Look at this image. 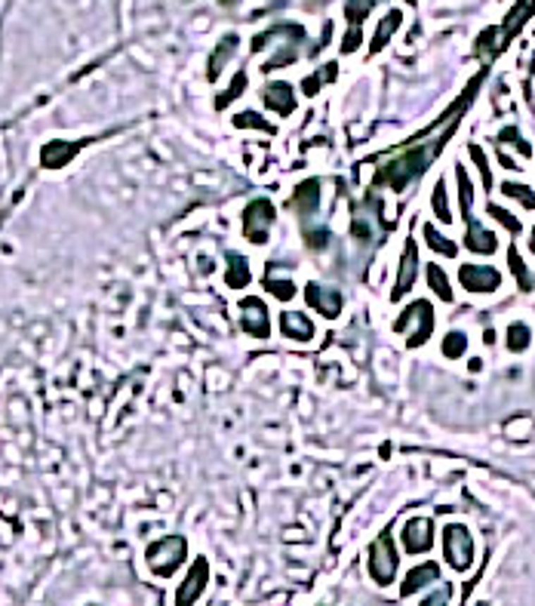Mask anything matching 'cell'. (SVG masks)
<instances>
[{
  "label": "cell",
  "instance_id": "6da1fadb",
  "mask_svg": "<svg viewBox=\"0 0 535 606\" xmlns=\"http://www.w3.org/2000/svg\"><path fill=\"white\" fill-rule=\"evenodd\" d=\"M455 130H458V120L453 117L449 126L440 132L437 139H428V142H422V145H412L410 151H403L400 157L388 161L376 173V179H372V182H376V188H391V191H397V194H400V191H406L412 182H419L422 175H424V170H428V166L434 163L440 154H443L446 142L455 136Z\"/></svg>",
  "mask_w": 535,
  "mask_h": 606
},
{
  "label": "cell",
  "instance_id": "7a4b0ae2",
  "mask_svg": "<svg viewBox=\"0 0 535 606\" xmlns=\"http://www.w3.org/2000/svg\"><path fill=\"white\" fill-rule=\"evenodd\" d=\"M397 563H400V557H397L394 536H391V526H388V529H381L379 538L369 545L367 569H369L372 582L381 585V588H388V585L397 579Z\"/></svg>",
  "mask_w": 535,
  "mask_h": 606
},
{
  "label": "cell",
  "instance_id": "3957f363",
  "mask_svg": "<svg viewBox=\"0 0 535 606\" xmlns=\"http://www.w3.org/2000/svg\"><path fill=\"white\" fill-rule=\"evenodd\" d=\"M185 557H188V542L182 536H169V538H157L154 545H148L145 551V560H148V569L160 579H169L173 572L182 567Z\"/></svg>",
  "mask_w": 535,
  "mask_h": 606
},
{
  "label": "cell",
  "instance_id": "277c9868",
  "mask_svg": "<svg viewBox=\"0 0 535 606\" xmlns=\"http://www.w3.org/2000/svg\"><path fill=\"white\" fill-rule=\"evenodd\" d=\"M410 323H415V330L410 333L406 345H410V348H422V345L431 339V333H434V305H431L428 299H415L412 305H406L400 311V317H397V323H394V333H406Z\"/></svg>",
  "mask_w": 535,
  "mask_h": 606
},
{
  "label": "cell",
  "instance_id": "5b68a950",
  "mask_svg": "<svg viewBox=\"0 0 535 606\" xmlns=\"http://www.w3.org/2000/svg\"><path fill=\"white\" fill-rule=\"evenodd\" d=\"M277 218V209L268 197H256L243 206V216H240V228H243V237L256 247H265L268 243V234H271V225Z\"/></svg>",
  "mask_w": 535,
  "mask_h": 606
},
{
  "label": "cell",
  "instance_id": "8992f818",
  "mask_svg": "<svg viewBox=\"0 0 535 606\" xmlns=\"http://www.w3.org/2000/svg\"><path fill=\"white\" fill-rule=\"evenodd\" d=\"M443 557L455 572L471 569L474 563V538L465 524H446L443 526Z\"/></svg>",
  "mask_w": 535,
  "mask_h": 606
},
{
  "label": "cell",
  "instance_id": "52a82bcc",
  "mask_svg": "<svg viewBox=\"0 0 535 606\" xmlns=\"http://www.w3.org/2000/svg\"><path fill=\"white\" fill-rule=\"evenodd\" d=\"M458 280H462L468 292L486 296V292H496L502 286V271L492 265H462L458 268Z\"/></svg>",
  "mask_w": 535,
  "mask_h": 606
},
{
  "label": "cell",
  "instance_id": "ba28073f",
  "mask_svg": "<svg viewBox=\"0 0 535 606\" xmlns=\"http://www.w3.org/2000/svg\"><path fill=\"white\" fill-rule=\"evenodd\" d=\"M268 305L259 296H246L240 302V326L243 333H250L252 339H268L271 335V321H268Z\"/></svg>",
  "mask_w": 535,
  "mask_h": 606
},
{
  "label": "cell",
  "instance_id": "9c48e42d",
  "mask_svg": "<svg viewBox=\"0 0 535 606\" xmlns=\"http://www.w3.org/2000/svg\"><path fill=\"white\" fill-rule=\"evenodd\" d=\"M305 302H308V308H314L320 317H326V321H333V317L342 314L345 308V296L338 290H329V286H320V283H308L305 286Z\"/></svg>",
  "mask_w": 535,
  "mask_h": 606
},
{
  "label": "cell",
  "instance_id": "30bf717a",
  "mask_svg": "<svg viewBox=\"0 0 535 606\" xmlns=\"http://www.w3.org/2000/svg\"><path fill=\"white\" fill-rule=\"evenodd\" d=\"M403 551L410 554H428L434 548V524H431V517H412L406 520L403 526Z\"/></svg>",
  "mask_w": 535,
  "mask_h": 606
},
{
  "label": "cell",
  "instance_id": "8fae6325",
  "mask_svg": "<svg viewBox=\"0 0 535 606\" xmlns=\"http://www.w3.org/2000/svg\"><path fill=\"white\" fill-rule=\"evenodd\" d=\"M207 582H209V563L203 560V557H197V560H194V567L188 569V576H185V582L178 585L176 606H194V603L200 600V594H203V588H207Z\"/></svg>",
  "mask_w": 535,
  "mask_h": 606
},
{
  "label": "cell",
  "instance_id": "7c38bea8",
  "mask_svg": "<svg viewBox=\"0 0 535 606\" xmlns=\"http://www.w3.org/2000/svg\"><path fill=\"white\" fill-rule=\"evenodd\" d=\"M415 274H419V247L415 240L410 237L403 247V256H400V271H397V283L391 286V302H400L406 292L415 286Z\"/></svg>",
  "mask_w": 535,
  "mask_h": 606
},
{
  "label": "cell",
  "instance_id": "4fadbf2b",
  "mask_svg": "<svg viewBox=\"0 0 535 606\" xmlns=\"http://www.w3.org/2000/svg\"><path fill=\"white\" fill-rule=\"evenodd\" d=\"M286 206L295 209L302 218H311L314 213H317V206H320V182L317 179L299 182L295 185V191H293V197L286 200Z\"/></svg>",
  "mask_w": 535,
  "mask_h": 606
},
{
  "label": "cell",
  "instance_id": "5bb4252c",
  "mask_svg": "<svg viewBox=\"0 0 535 606\" xmlns=\"http://www.w3.org/2000/svg\"><path fill=\"white\" fill-rule=\"evenodd\" d=\"M262 102H265V105L271 108V111H277V114L290 117V114L295 111V92H293V83H286V80H274V83H268L265 92H262Z\"/></svg>",
  "mask_w": 535,
  "mask_h": 606
},
{
  "label": "cell",
  "instance_id": "9a60e30c",
  "mask_svg": "<svg viewBox=\"0 0 535 606\" xmlns=\"http://www.w3.org/2000/svg\"><path fill=\"white\" fill-rule=\"evenodd\" d=\"M440 579V563H415V567L406 572V579H403V585H400V597H412L415 591H422L424 585H431V582H437Z\"/></svg>",
  "mask_w": 535,
  "mask_h": 606
},
{
  "label": "cell",
  "instance_id": "2e32d148",
  "mask_svg": "<svg viewBox=\"0 0 535 606\" xmlns=\"http://www.w3.org/2000/svg\"><path fill=\"white\" fill-rule=\"evenodd\" d=\"M465 249L477 252V256H492V252L498 249V240L496 234H492L489 228H483V225L477 222V218H468V234H465Z\"/></svg>",
  "mask_w": 535,
  "mask_h": 606
},
{
  "label": "cell",
  "instance_id": "e0dca14e",
  "mask_svg": "<svg viewBox=\"0 0 535 606\" xmlns=\"http://www.w3.org/2000/svg\"><path fill=\"white\" fill-rule=\"evenodd\" d=\"M280 333L293 342H311L314 323H311V317L299 314V311H283V314H280Z\"/></svg>",
  "mask_w": 535,
  "mask_h": 606
},
{
  "label": "cell",
  "instance_id": "ac0fdd59",
  "mask_svg": "<svg viewBox=\"0 0 535 606\" xmlns=\"http://www.w3.org/2000/svg\"><path fill=\"white\" fill-rule=\"evenodd\" d=\"M228 262V271H225V283L231 286V290H246V286L252 283V271H250V262H246V256L240 252H228L225 256Z\"/></svg>",
  "mask_w": 535,
  "mask_h": 606
},
{
  "label": "cell",
  "instance_id": "d6986e66",
  "mask_svg": "<svg viewBox=\"0 0 535 606\" xmlns=\"http://www.w3.org/2000/svg\"><path fill=\"white\" fill-rule=\"evenodd\" d=\"M400 22H403V13L400 10H391L385 19L379 22V28H376V35H372V44H369V53L376 56V53H381V49L388 47V40L394 37V31L400 28Z\"/></svg>",
  "mask_w": 535,
  "mask_h": 606
},
{
  "label": "cell",
  "instance_id": "ffe728a7",
  "mask_svg": "<svg viewBox=\"0 0 535 606\" xmlns=\"http://www.w3.org/2000/svg\"><path fill=\"white\" fill-rule=\"evenodd\" d=\"M237 44H240V40H237V35H225V37H222V44H219L216 53L209 56V71H207L209 80H216L219 74H222V68L228 65V58L237 53Z\"/></svg>",
  "mask_w": 535,
  "mask_h": 606
},
{
  "label": "cell",
  "instance_id": "44dd1931",
  "mask_svg": "<svg viewBox=\"0 0 535 606\" xmlns=\"http://www.w3.org/2000/svg\"><path fill=\"white\" fill-rule=\"evenodd\" d=\"M422 234H424V240H428V247L434 249V252H440L443 259H455V256H458V243L449 240V237H443V234H440L434 225H424Z\"/></svg>",
  "mask_w": 535,
  "mask_h": 606
},
{
  "label": "cell",
  "instance_id": "7402d4cb",
  "mask_svg": "<svg viewBox=\"0 0 535 606\" xmlns=\"http://www.w3.org/2000/svg\"><path fill=\"white\" fill-rule=\"evenodd\" d=\"M336 78H338V65L329 62V65L320 68V74H308V78L302 80V92H305V96H317L320 87H324V83H333Z\"/></svg>",
  "mask_w": 535,
  "mask_h": 606
},
{
  "label": "cell",
  "instance_id": "603a6c76",
  "mask_svg": "<svg viewBox=\"0 0 535 606\" xmlns=\"http://www.w3.org/2000/svg\"><path fill=\"white\" fill-rule=\"evenodd\" d=\"M455 182H458V204H462V213H465V218H471V209H474V182H471V175L465 173V166H455Z\"/></svg>",
  "mask_w": 535,
  "mask_h": 606
},
{
  "label": "cell",
  "instance_id": "cb8c5ba5",
  "mask_svg": "<svg viewBox=\"0 0 535 606\" xmlns=\"http://www.w3.org/2000/svg\"><path fill=\"white\" fill-rule=\"evenodd\" d=\"M424 271H428V283H431V290L437 292L440 296V302H453L455 296H453V286H449V277H446V271L440 265H424Z\"/></svg>",
  "mask_w": 535,
  "mask_h": 606
},
{
  "label": "cell",
  "instance_id": "d4e9b609",
  "mask_svg": "<svg viewBox=\"0 0 535 606\" xmlns=\"http://www.w3.org/2000/svg\"><path fill=\"white\" fill-rule=\"evenodd\" d=\"M431 209H434V216H437L443 225L455 222V218H453V209H449V200H446V185H443V179H440V182L434 185V191H431Z\"/></svg>",
  "mask_w": 535,
  "mask_h": 606
},
{
  "label": "cell",
  "instance_id": "484cf974",
  "mask_svg": "<svg viewBox=\"0 0 535 606\" xmlns=\"http://www.w3.org/2000/svg\"><path fill=\"white\" fill-rule=\"evenodd\" d=\"M508 268H511V274H514L517 286H520V292H529L532 290V277H529V271H526V265H523V259H520V252H517V247L508 249Z\"/></svg>",
  "mask_w": 535,
  "mask_h": 606
},
{
  "label": "cell",
  "instance_id": "4316f807",
  "mask_svg": "<svg viewBox=\"0 0 535 606\" xmlns=\"http://www.w3.org/2000/svg\"><path fill=\"white\" fill-rule=\"evenodd\" d=\"M234 126L237 130H262V132H268V136H274V126H271L265 117L262 114H256V111H240V114H234Z\"/></svg>",
  "mask_w": 535,
  "mask_h": 606
},
{
  "label": "cell",
  "instance_id": "83f0119b",
  "mask_svg": "<svg viewBox=\"0 0 535 606\" xmlns=\"http://www.w3.org/2000/svg\"><path fill=\"white\" fill-rule=\"evenodd\" d=\"M465 351H468V335H465L462 330L446 333V339H443V357L458 360V357H465Z\"/></svg>",
  "mask_w": 535,
  "mask_h": 606
},
{
  "label": "cell",
  "instance_id": "f1b7e54d",
  "mask_svg": "<svg viewBox=\"0 0 535 606\" xmlns=\"http://www.w3.org/2000/svg\"><path fill=\"white\" fill-rule=\"evenodd\" d=\"M376 6V0H348L345 4V19L351 22V28H360V22L367 19Z\"/></svg>",
  "mask_w": 535,
  "mask_h": 606
},
{
  "label": "cell",
  "instance_id": "f546056e",
  "mask_svg": "<svg viewBox=\"0 0 535 606\" xmlns=\"http://www.w3.org/2000/svg\"><path fill=\"white\" fill-rule=\"evenodd\" d=\"M502 194L511 197V200H520L526 209H535V191L529 185H520V182H505L502 185Z\"/></svg>",
  "mask_w": 535,
  "mask_h": 606
},
{
  "label": "cell",
  "instance_id": "4dcf8cb0",
  "mask_svg": "<svg viewBox=\"0 0 535 606\" xmlns=\"http://www.w3.org/2000/svg\"><path fill=\"white\" fill-rule=\"evenodd\" d=\"M246 83H250V80H246V71H237V74H234V80H231V87H228V89L222 92V96L216 99V108H219V111H222V108H228V105H231L234 99H240V96H243Z\"/></svg>",
  "mask_w": 535,
  "mask_h": 606
},
{
  "label": "cell",
  "instance_id": "1f68e13d",
  "mask_svg": "<svg viewBox=\"0 0 535 606\" xmlns=\"http://www.w3.org/2000/svg\"><path fill=\"white\" fill-rule=\"evenodd\" d=\"M529 342H532V333H529V326L526 323H511L508 326V348L511 351L520 354V351L529 348Z\"/></svg>",
  "mask_w": 535,
  "mask_h": 606
},
{
  "label": "cell",
  "instance_id": "d6a6232c",
  "mask_svg": "<svg viewBox=\"0 0 535 606\" xmlns=\"http://www.w3.org/2000/svg\"><path fill=\"white\" fill-rule=\"evenodd\" d=\"M486 213H489L492 218H498V225H502V228H508V231H511V234H514V237H517V234H520V231H523V225H520V218H517L514 213H508V209H505V206H498V204H489V206H486Z\"/></svg>",
  "mask_w": 535,
  "mask_h": 606
},
{
  "label": "cell",
  "instance_id": "836d02e7",
  "mask_svg": "<svg viewBox=\"0 0 535 606\" xmlns=\"http://www.w3.org/2000/svg\"><path fill=\"white\" fill-rule=\"evenodd\" d=\"M265 290H268L274 299H280V302H290L295 292H299L293 280H274V277H268V274H265Z\"/></svg>",
  "mask_w": 535,
  "mask_h": 606
},
{
  "label": "cell",
  "instance_id": "e575fe53",
  "mask_svg": "<svg viewBox=\"0 0 535 606\" xmlns=\"http://www.w3.org/2000/svg\"><path fill=\"white\" fill-rule=\"evenodd\" d=\"M498 142H505V145H514L523 157H532V145L520 136V132H517V126H505V130L498 132Z\"/></svg>",
  "mask_w": 535,
  "mask_h": 606
},
{
  "label": "cell",
  "instance_id": "d590c367",
  "mask_svg": "<svg viewBox=\"0 0 535 606\" xmlns=\"http://www.w3.org/2000/svg\"><path fill=\"white\" fill-rule=\"evenodd\" d=\"M468 151H471V161L477 163V170H480V175H483V185H486V191H489V188H492V170H489L486 154H483V148L477 145V142H471Z\"/></svg>",
  "mask_w": 535,
  "mask_h": 606
},
{
  "label": "cell",
  "instance_id": "8d00e7d4",
  "mask_svg": "<svg viewBox=\"0 0 535 606\" xmlns=\"http://www.w3.org/2000/svg\"><path fill=\"white\" fill-rule=\"evenodd\" d=\"M293 62H295V49H293V44H286L274 58H268L262 71H274V68H283V65H293Z\"/></svg>",
  "mask_w": 535,
  "mask_h": 606
},
{
  "label": "cell",
  "instance_id": "74e56055",
  "mask_svg": "<svg viewBox=\"0 0 535 606\" xmlns=\"http://www.w3.org/2000/svg\"><path fill=\"white\" fill-rule=\"evenodd\" d=\"M449 594H453V588H449V585H440V591H434L431 597H424L419 606H446V603H449Z\"/></svg>",
  "mask_w": 535,
  "mask_h": 606
},
{
  "label": "cell",
  "instance_id": "f35d334b",
  "mask_svg": "<svg viewBox=\"0 0 535 606\" xmlns=\"http://www.w3.org/2000/svg\"><path fill=\"white\" fill-rule=\"evenodd\" d=\"M360 44H363V35H360V28H351V31H348V35H345V40H342V53H345V56H348V53H354V49L360 47Z\"/></svg>",
  "mask_w": 535,
  "mask_h": 606
},
{
  "label": "cell",
  "instance_id": "ab89813d",
  "mask_svg": "<svg viewBox=\"0 0 535 606\" xmlns=\"http://www.w3.org/2000/svg\"><path fill=\"white\" fill-rule=\"evenodd\" d=\"M326 237H329V234L324 228H320V231H305V240H308L311 249H324L326 247Z\"/></svg>",
  "mask_w": 535,
  "mask_h": 606
},
{
  "label": "cell",
  "instance_id": "60d3db41",
  "mask_svg": "<svg viewBox=\"0 0 535 606\" xmlns=\"http://www.w3.org/2000/svg\"><path fill=\"white\" fill-rule=\"evenodd\" d=\"M329 37H333V25H329V22H326V25H324V37H320V44H317V47H314V56H317V53H320V49H324V47L329 44Z\"/></svg>",
  "mask_w": 535,
  "mask_h": 606
},
{
  "label": "cell",
  "instance_id": "b9f144b4",
  "mask_svg": "<svg viewBox=\"0 0 535 606\" xmlns=\"http://www.w3.org/2000/svg\"><path fill=\"white\" fill-rule=\"evenodd\" d=\"M529 252H535V228H532V234H529Z\"/></svg>",
  "mask_w": 535,
  "mask_h": 606
},
{
  "label": "cell",
  "instance_id": "7bdbcfd3",
  "mask_svg": "<svg viewBox=\"0 0 535 606\" xmlns=\"http://www.w3.org/2000/svg\"><path fill=\"white\" fill-rule=\"evenodd\" d=\"M222 4H234V0H222Z\"/></svg>",
  "mask_w": 535,
  "mask_h": 606
},
{
  "label": "cell",
  "instance_id": "ee69618b",
  "mask_svg": "<svg viewBox=\"0 0 535 606\" xmlns=\"http://www.w3.org/2000/svg\"><path fill=\"white\" fill-rule=\"evenodd\" d=\"M406 4H415V0H406Z\"/></svg>",
  "mask_w": 535,
  "mask_h": 606
}]
</instances>
